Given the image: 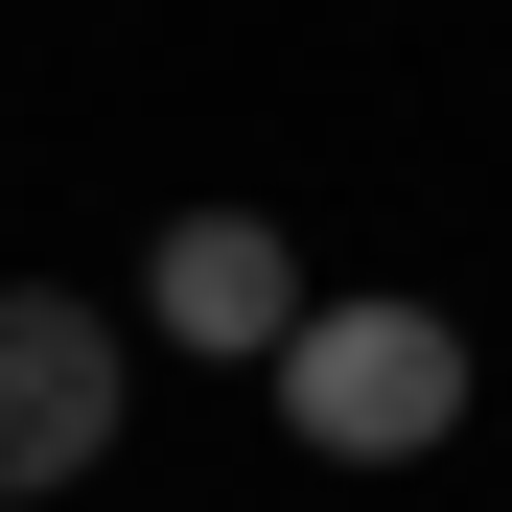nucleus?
I'll return each instance as SVG.
<instances>
[{
    "label": "nucleus",
    "instance_id": "1",
    "mask_svg": "<svg viewBox=\"0 0 512 512\" xmlns=\"http://www.w3.org/2000/svg\"><path fill=\"white\" fill-rule=\"evenodd\" d=\"M256 396H280L303 466H443L489 373H466V326L419 303V280H303V326L256 350Z\"/></svg>",
    "mask_w": 512,
    "mask_h": 512
},
{
    "label": "nucleus",
    "instance_id": "2",
    "mask_svg": "<svg viewBox=\"0 0 512 512\" xmlns=\"http://www.w3.org/2000/svg\"><path fill=\"white\" fill-rule=\"evenodd\" d=\"M117 443H140V326L70 303V280H0V512L94 489Z\"/></svg>",
    "mask_w": 512,
    "mask_h": 512
},
{
    "label": "nucleus",
    "instance_id": "3",
    "mask_svg": "<svg viewBox=\"0 0 512 512\" xmlns=\"http://www.w3.org/2000/svg\"><path fill=\"white\" fill-rule=\"evenodd\" d=\"M280 326H303V233L280 210H163L140 233V350H210V373H256V350H280Z\"/></svg>",
    "mask_w": 512,
    "mask_h": 512
}]
</instances>
